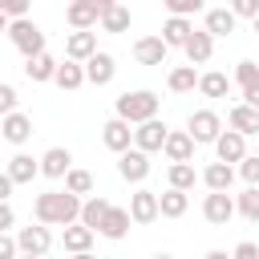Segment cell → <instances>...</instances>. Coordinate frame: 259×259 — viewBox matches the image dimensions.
<instances>
[{
  "instance_id": "cell-1",
  "label": "cell",
  "mask_w": 259,
  "mask_h": 259,
  "mask_svg": "<svg viewBox=\"0 0 259 259\" xmlns=\"http://www.w3.org/2000/svg\"><path fill=\"white\" fill-rule=\"evenodd\" d=\"M32 214L45 227H73L81 219V198L69 194V190H45V194H36Z\"/></svg>"
},
{
  "instance_id": "cell-2",
  "label": "cell",
  "mask_w": 259,
  "mask_h": 259,
  "mask_svg": "<svg viewBox=\"0 0 259 259\" xmlns=\"http://www.w3.org/2000/svg\"><path fill=\"white\" fill-rule=\"evenodd\" d=\"M158 93H150V89H138V93H121L117 97V117L121 121H130V125H142V121H150V117H158Z\"/></svg>"
},
{
  "instance_id": "cell-3",
  "label": "cell",
  "mask_w": 259,
  "mask_h": 259,
  "mask_svg": "<svg viewBox=\"0 0 259 259\" xmlns=\"http://www.w3.org/2000/svg\"><path fill=\"white\" fill-rule=\"evenodd\" d=\"M8 40H12V45H16L20 53H24V61H28V57H40V53H45V32H40V28H36V24L28 20V16H24V20H12V24H8Z\"/></svg>"
},
{
  "instance_id": "cell-4",
  "label": "cell",
  "mask_w": 259,
  "mask_h": 259,
  "mask_svg": "<svg viewBox=\"0 0 259 259\" xmlns=\"http://www.w3.org/2000/svg\"><path fill=\"white\" fill-rule=\"evenodd\" d=\"M235 214H239V210H235V198H231L227 190H210V194L202 198V219H206V223H214V227H227Z\"/></svg>"
},
{
  "instance_id": "cell-5",
  "label": "cell",
  "mask_w": 259,
  "mask_h": 259,
  "mask_svg": "<svg viewBox=\"0 0 259 259\" xmlns=\"http://www.w3.org/2000/svg\"><path fill=\"white\" fill-rule=\"evenodd\" d=\"M219 134H223V121H219L214 109H194L190 113V138H194V146L198 142H219Z\"/></svg>"
},
{
  "instance_id": "cell-6",
  "label": "cell",
  "mask_w": 259,
  "mask_h": 259,
  "mask_svg": "<svg viewBox=\"0 0 259 259\" xmlns=\"http://www.w3.org/2000/svg\"><path fill=\"white\" fill-rule=\"evenodd\" d=\"M117 174L125 178V182H146V174H150V154L146 150H125V154H117Z\"/></svg>"
},
{
  "instance_id": "cell-7",
  "label": "cell",
  "mask_w": 259,
  "mask_h": 259,
  "mask_svg": "<svg viewBox=\"0 0 259 259\" xmlns=\"http://www.w3.org/2000/svg\"><path fill=\"white\" fill-rule=\"evenodd\" d=\"M16 247H20V255H45V251L53 247V235H49L45 223H36V227H20V231H16Z\"/></svg>"
},
{
  "instance_id": "cell-8",
  "label": "cell",
  "mask_w": 259,
  "mask_h": 259,
  "mask_svg": "<svg viewBox=\"0 0 259 259\" xmlns=\"http://www.w3.org/2000/svg\"><path fill=\"white\" fill-rule=\"evenodd\" d=\"M101 142H105V150H113V154H125V150H130V142H134V130H130V121H121V117H109V121L101 125Z\"/></svg>"
},
{
  "instance_id": "cell-9",
  "label": "cell",
  "mask_w": 259,
  "mask_h": 259,
  "mask_svg": "<svg viewBox=\"0 0 259 259\" xmlns=\"http://www.w3.org/2000/svg\"><path fill=\"white\" fill-rule=\"evenodd\" d=\"M166 134H170V130H166L158 117H150V121H142V125L134 130V146H138V150H146V154H154V150H162V146H166Z\"/></svg>"
},
{
  "instance_id": "cell-10",
  "label": "cell",
  "mask_w": 259,
  "mask_h": 259,
  "mask_svg": "<svg viewBox=\"0 0 259 259\" xmlns=\"http://www.w3.org/2000/svg\"><path fill=\"white\" fill-rule=\"evenodd\" d=\"M214 154H219V162H243L247 158V138L239 134V130H223L219 134V142H214Z\"/></svg>"
},
{
  "instance_id": "cell-11",
  "label": "cell",
  "mask_w": 259,
  "mask_h": 259,
  "mask_svg": "<svg viewBox=\"0 0 259 259\" xmlns=\"http://www.w3.org/2000/svg\"><path fill=\"white\" fill-rule=\"evenodd\" d=\"M0 134H4V142H12V146H24L28 138H32V117L28 113H8V117H0Z\"/></svg>"
},
{
  "instance_id": "cell-12",
  "label": "cell",
  "mask_w": 259,
  "mask_h": 259,
  "mask_svg": "<svg viewBox=\"0 0 259 259\" xmlns=\"http://www.w3.org/2000/svg\"><path fill=\"white\" fill-rule=\"evenodd\" d=\"M182 53H186V61H190V65H206V61H210V53H214V36H210L206 28H194V32H190V40L182 45Z\"/></svg>"
},
{
  "instance_id": "cell-13",
  "label": "cell",
  "mask_w": 259,
  "mask_h": 259,
  "mask_svg": "<svg viewBox=\"0 0 259 259\" xmlns=\"http://www.w3.org/2000/svg\"><path fill=\"white\" fill-rule=\"evenodd\" d=\"M113 73H117V65H113V57H109V53H101V49L85 61V81H89V85H109V81H113Z\"/></svg>"
},
{
  "instance_id": "cell-14",
  "label": "cell",
  "mask_w": 259,
  "mask_h": 259,
  "mask_svg": "<svg viewBox=\"0 0 259 259\" xmlns=\"http://www.w3.org/2000/svg\"><path fill=\"white\" fill-rule=\"evenodd\" d=\"M162 154H166L170 162H190V158H194V138H190V130H170Z\"/></svg>"
},
{
  "instance_id": "cell-15",
  "label": "cell",
  "mask_w": 259,
  "mask_h": 259,
  "mask_svg": "<svg viewBox=\"0 0 259 259\" xmlns=\"http://www.w3.org/2000/svg\"><path fill=\"white\" fill-rule=\"evenodd\" d=\"M69 170H73V154H69L65 146H53V150L40 154V174H45V178H65Z\"/></svg>"
},
{
  "instance_id": "cell-16",
  "label": "cell",
  "mask_w": 259,
  "mask_h": 259,
  "mask_svg": "<svg viewBox=\"0 0 259 259\" xmlns=\"http://www.w3.org/2000/svg\"><path fill=\"white\" fill-rule=\"evenodd\" d=\"M93 53H97V32H89V28L85 32H69V40H65V57L69 61H81L85 65Z\"/></svg>"
},
{
  "instance_id": "cell-17",
  "label": "cell",
  "mask_w": 259,
  "mask_h": 259,
  "mask_svg": "<svg viewBox=\"0 0 259 259\" xmlns=\"http://www.w3.org/2000/svg\"><path fill=\"white\" fill-rule=\"evenodd\" d=\"M130 219H134L138 227L154 223V219H158V194H154V190H138V194L130 198Z\"/></svg>"
},
{
  "instance_id": "cell-18",
  "label": "cell",
  "mask_w": 259,
  "mask_h": 259,
  "mask_svg": "<svg viewBox=\"0 0 259 259\" xmlns=\"http://www.w3.org/2000/svg\"><path fill=\"white\" fill-rule=\"evenodd\" d=\"M166 40L162 36H142L138 45H134V57H138V65H166Z\"/></svg>"
},
{
  "instance_id": "cell-19",
  "label": "cell",
  "mask_w": 259,
  "mask_h": 259,
  "mask_svg": "<svg viewBox=\"0 0 259 259\" xmlns=\"http://www.w3.org/2000/svg\"><path fill=\"white\" fill-rule=\"evenodd\" d=\"M130 223H134V219H130V206H109V214L101 219L97 231H101L105 239H125V235H130Z\"/></svg>"
},
{
  "instance_id": "cell-20",
  "label": "cell",
  "mask_w": 259,
  "mask_h": 259,
  "mask_svg": "<svg viewBox=\"0 0 259 259\" xmlns=\"http://www.w3.org/2000/svg\"><path fill=\"white\" fill-rule=\"evenodd\" d=\"M65 16H69V24H73L77 32H85V28H93V24H101V12L93 8V0H73Z\"/></svg>"
},
{
  "instance_id": "cell-21",
  "label": "cell",
  "mask_w": 259,
  "mask_h": 259,
  "mask_svg": "<svg viewBox=\"0 0 259 259\" xmlns=\"http://www.w3.org/2000/svg\"><path fill=\"white\" fill-rule=\"evenodd\" d=\"M57 65H61V61H53L49 53L28 57V61H24V77H28V81H36V85H45V81H53V77H57Z\"/></svg>"
},
{
  "instance_id": "cell-22",
  "label": "cell",
  "mask_w": 259,
  "mask_h": 259,
  "mask_svg": "<svg viewBox=\"0 0 259 259\" xmlns=\"http://www.w3.org/2000/svg\"><path fill=\"white\" fill-rule=\"evenodd\" d=\"M227 125L239 130L243 138H251V134H259V109H251V105H235V109L227 113Z\"/></svg>"
},
{
  "instance_id": "cell-23",
  "label": "cell",
  "mask_w": 259,
  "mask_h": 259,
  "mask_svg": "<svg viewBox=\"0 0 259 259\" xmlns=\"http://www.w3.org/2000/svg\"><path fill=\"white\" fill-rule=\"evenodd\" d=\"M190 32H194V24H190L186 16H170V20L162 24V40H166V49H174V45L182 49V45L190 40Z\"/></svg>"
},
{
  "instance_id": "cell-24",
  "label": "cell",
  "mask_w": 259,
  "mask_h": 259,
  "mask_svg": "<svg viewBox=\"0 0 259 259\" xmlns=\"http://www.w3.org/2000/svg\"><path fill=\"white\" fill-rule=\"evenodd\" d=\"M40 174V158H32V154H16L12 162H8V178L20 186V182H32Z\"/></svg>"
},
{
  "instance_id": "cell-25",
  "label": "cell",
  "mask_w": 259,
  "mask_h": 259,
  "mask_svg": "<svg viewBox=\"0 0 259 259\" xmlns=\"http://www.w3.org/2000/svg\"><path fill=\"white\" fill-rule=\"evenodd\" d=\"M105 214H109V198L93 194V198H85V202H81V219H77V223H81V227H89V231H97Z\"/></svg>"
},
{
  "instance_id": "cell-26",
  "label": "cell",
  "mask_w": 259,
  "mask_h": 259,
  "mask_svg": "<svg viewBox=\"0 0 259 259\" xmlns=\"http://www.w3.org/2000/svg\"><path fill=\"white\" fill-rule=\"evenodd\" d=\"M186 206H190L186 190H174V186H170L166 194H158V214H166V219H182Z\"/></svg>"
},
{
  "instance_id": "cell-27",
  "label": "cell",
  "mask_w": 259,
  "mask_h": 259,
  "mask_svg": "<svg viewBox=\"0 0 259 259\" xmlns=\"http://www.w3.org/2000/svg\"><path fill=\"white\" fill-rule=\"evenodd\" d=\"M235 20H239V16H235L231 8H210V12H206V32H210V36H231V32H235Z\"/></svg>"
},
{
  "instance_id": "cell-28",
  "label": "cell",
  "mask_w": 259,
  "mask_h": 259,
  "mask_svg": "<svg viewBox=\"0 0 259 259\" xmlns=\"http://www.w3.org/2000/svg\"><path fill=\"white\" fill-rule=\"evenodd\" d=\"M53 81H57L61 89H81V85H85V65H81V61H61Z\"/></svg>"
},
{
  "instance_id": "cell-29",
  "label": "cell",
  "mask_w": 259,
  "mask_h": 259,
  "mask_svg": "<svg viewBox=\"0 0 259 259\" xmlns=\"http://www.w3.org/2000/svg\"><path fill=\"white\" fill-rule=\"evenodd\" d=\"M166 85H170V93H190V89H198V73H194V65H174L170 77H166Z\"/></svg>"
},
{
  "instance_id": "cell-30",
  "label": "cell",
  "mask_w": 259,
  "mask_h": 259,
  "mask_svg": "<svg viewBox=\"0 0 259 259\" xmlns=\"http://www.w3.org/2000/svg\"><path fill=\"white\" fill-rule=\"evenodd\" d=\"M202 182H206V190H231L235 170H231L227 162H210V166L202 170Z\"/></svg>"
},
{
  "instance_id": "cell-31",
  "label": "cell",
  "mask_w": 259,
  "mask_h": 259,
  "mask_svg": "<svg viewBox=\"0 0 259 259\" xmlns=\"http://www.w3.org/2000/svg\"><path fill=\"white\" fill-rule=\"evenodd\" d=\"M93 235H97V231H89V227H81V223H73V227H65V235H61V243H65V251H73V255H81V251H89V243H93Z\"/></svg>"
},
{
  "instance_id": "cell-32",
  "label": "cell",
  "mask_w": 259,
  "mask_h": 259,
  "mask_svg": "<svg viewBox=\"0 0 259 259\" xmlns=\"http://www.w3.org/2000/svg\"><path fill=\"white\" fill-rule=\"evenodd\" d=\"M166 178H170V186H174V190H190V186H194V182H198L202 174H198V170H194L190 162H170Z\"/></svg>"
},
{
  "instance_id": "cell-33",
  "label": "cell",
  "mask_w": 259,
  "mask_h": 259,
  "mask_svg": "<svg viewBox=\"0 0 259 259\" xmlns=\"http://www.w3.org/2000/svg\"><path fill=\"white\" fill-rule=\"evenodd\" d=\"M227 89H231V77L219 73V69L198 77V93H202V97H227Z\"/></svg>"
},
{
  "instance_id": "cell-34",
  "label": "cell",
  "mask_w": 259,
  "mask_h": 259,
  "mask_svg": "<svg viewBox=\"0 0 259 259\" xmlns=\"http://www.w3.org/2000/svg\"><path fill=\"white\" fill-rule=\"evenodd\" d=\"M235 210H239L247 223H259V186H247V190L235 198Z\"/></svg>"
},
{
  "instance_id": "cell-35",
  "label": "cell",
  "mask_w": 259,
  "mask_h": 259,
  "mask_svg": "<svg viewBox=\"0 0 259 259\" xmlns=\"http://www.w3.org/2000/svg\"><path fill=\"white\" fill-rule=\"evenodd\" d=\"M65 190H69V194H77V198H81V194H89V190H93V174L73 166V170L65 174Z\"/></svg>"
},
{
  "instance_id": "cell-36",
  "label": "cell",
  "mask_w": 259,
  "mask_h": 259,
  "mask_svg": "<svg viewBox=\"0 0 259 259\" xmlns=\"http://www.w3.org/2000/svg\"><path fill=\"white\" fill-rule=\"evenodd\" d=\"M101 28H105V32H125V28H130V8H125V4L109 8V12L101 16Z\"/></svg>"
},
{
  "instance_id": "cell-37",
  "label": "cell",
  "mask_w": 259,
  "mask_h": 259,
  "mask_svg": "<svg viewBox=\"0 0 259 259\" xmlns=\"http://www.w3.org/2000/svg\"><path fill=\"white\" fill-rule=\"evenodd\" d=\"M235 81H239L243 89L255 85V81H259V65H255V61H239V65H235Z\"/></svg>"
},
{
  "instance_id": "cell-38",
  "label": "cell",
  "mask_w": 259,
  "mask_h": 259,
  "mask_svg": "<svg viewBox=\"0 0 259 259\" xmlns=\"http://www.w3.org/2000/svg\"><path fill=\"white\" fill-rule=\"evenodd\" d=\"M239 174H243V182H247V186H259V158H255V154H247V158L239 162Z\"/></svg>"
},
{
  "instance_id": "cell-39",
  "label": "cell",
  "mask_w": 259,
  "mask_h": 259,
  "mask_svg": "<svg viewBox=\"0 0 259 259\" xmlns=\"http://www.w3.org/2000/svg\"><path fill=\"white\" fill-rule=\"evenodd\" d=\"M162 4L170 8V16H190V12L202 8V0H162Z\"/></svg>"
},
{
  "instance_id": "cell-40",
  "label": "cell",
  "mask_w": 259,
  "mask_h": 259,
  "mask_svg": "<svg viewBox=\"0 0 259 259\" xmlns=\"http://www.w3.org/2000/svg\"><path fill=\"white\" fill-rule=\"evenodd\" d=\"M0 12L8 20H24L28 16V0H0Z\"/></svg>"
},
{
  "instance_id": "cell-41",
  "label": "cell",
  "mask_w": 259,
  "mask_h": 259,
  "mask_svg": "<svg viewBox=\"0 0 259 259\" xmlns=\"http://www.w3.org/2000/svg\"><path fill=\"white\" fill-rule=\"evenodd\" d=\"M16 89L12 85H0V117H8V113H16Z\"/></svg>"
},
{
  "instance_id": "cell-42",
  "label": "cell",
  "mask_w": 259,
  "mask_h": 259,
  "mask_svg": "<svg viewBox=\"0 0 259 259\" xmlns=\"http://www.w3.org/2000/svg\"><path fill=\"white\" fill-rule=\"evenodd\" d=\"M231 12H235V16L255 20V16H259V0H231Z\"/></svg>"
},
{
  "instance_id": "cell-43",
  "label": "cell",
  "mask_w": 259,
  "mask_h": 259,
  "mask_svg": "<svg viewBox=\"0 0 259 259\" xmlns=\"http://www.w3.org/2000/svg\"><path fill=\"white\" fill-rule=\"evenodd\" d=\"M231 259H259V247H255L251 239H243V243L231 251Z\"/></svg>"
},
{
  "instance_id": "cell-44",
  "label": "cell",
  "mask_w": 259,
  "mask_h": 259,
  "mask_svg": "<svg viewBox=\"0 0 259 259\" xmlns=\"http://www.w3.org/2000/svg\"><path fill=\"white\" fill-rule=\"evenodd\" d=\"M16 255H20L16 239H12V235H0V259H16Z\"/></svg>"
},
{
  "instance_id": "cell-45",
  "label": "cell",
  "mask_w": 259,
  "mask_h": 259,
  "mask_svg": "<svg viewBox=\"0 0 259 259\" xmlns=\"http://www.w3.org/2000/svg\"><path fill=\"white\" fill-rule=\"evenodd\" d=\"M16 223V214H12V206L8 202H0V235H8V227Z\"/></svg>"
},
{
  "instance_id": "cell-46",
  "label": "cell",
  "mask_w": 259,
  "mask_h": 259,
  "mask_svg": "<svg viewBox=\"0 0 259 259\" xmlns=\"http://www.w3.org/2000/svg\"><path fill=\"white\" fill-rule=\"evenodd\" d=\"M243 105H251V109H259V81L243 89Z\"/></svg>"
},
{
  "instance_id": "cell-47",
  "label": "cell",
  "mask_w": 259,
  "mask_h": 259,
  "mask_svg": "<svg viewBox=\"0 0 259 259\" xmlns=\"http://www.w3.org/2000/svg\"><path fill=\"white\" fill-rule=\"evenodd\" d=\"M12 186H16V182H12V178H8V170H4V174H0V202H8Z\"/></svg>"
},
{
  "instance_id": "cell-48",
  "label": "cell",
  "mask_w": 259,
  "mask_h": 259,
  "mask_svg": "<svg viewBox=\"0 0 259 259\" xmlns=\"http://www.w3.org/2000/svg\"><path fill=\"white\" fill-rule=\"evenodd\" d=\"M93 8H97V12H101V16H105V12H109V8H117V0H93Z\"/></svg>"
},
{
  "instance_id": "cell-49",
  "label": "cell",
  "mask_w": 259,
  "mask_h": 259,
  "mask_svg": "<svg viewBox=\"0 0 259 259\" xmlns=\"http://www.w3.org/2000/svg\"><path fill=\"white\" fill-rule=\"evenodd\" d=\"M202 259H231V255H227V251H206Z\"/></svg>"
},
{
  "instance_id": "cell-50",
  "label": "cell",
  "mask_w": 259,
  "mask_h": 259,
  "mask_svg": "<svg viewBox=\"0 0 259 259\" xmlns=\"http://www.w3.org/2000/svg\"><path fill=\"white\" fill-rule=\"evenodd\" d=\"M8 24H12V20H8L4 12H0V32H8Z\"/></svg>"
},
{
  "instance_id": "cell-51",
  "label": "cell",
  "mask_w": 259,
  "mask_h": 259,
  "mask_svg": "<svg viewBox=\"0 0 259 259\" xmlns=\"http://www.w3.org/2000/svg\"><path fill=\"white\" fill-rule=\"evenodd\" d=\"M73 259H97V255H93V251H81V255H73Z\"/></svg>"
},
{
  "instance_id": "cell-52",
  "label": "cell",
  "mask_w": 259,
  "mask_h": 259,
  "mask_svg": "<svg viewBox=\"0 0 259 259\" xmlns=\"http://www.w3.org/2000/svg\"><path fill=\"white\" fill-rule=\"evenodd\" d=\"M154 259H174V255H166V251H158V255H154Z\"/></svg>"
},
{
  "instance_id": "cell-53",
  "label": "cell",
  "mask_w": 259,
  "mask_h": 259,
  "mask_svg": "<svg viewBox=\"0 0 259 259\" xmlns=\"http://www.w3.org/2000/svg\"><path fill=\"white\" fill-rule=\"evenodd\" d=\"M20 259H45V255H20Z\"/></svg>"
},
{
  "instance_id": "cell-54",
  "label": "cell",
  "mask_w": 259,
  "mask_h": 259,
  "mask_svg": "<svg viewBox=\"0 0 259 259\" xmlns=\"http://www.w3.org/2000/svg\"><path fill=\"white\" fill-rule=\"evenodd\" d=\"M251 24H255V32H259V16H255V20H251Z\"/></svg>"
},
{
  "instance_id": "cell-55",
  "label": "cell",
  "mask_w": 259,
  "mask_h": 259,
  "mask_svg": "<svg viewBox=\"0 0 259 259\" xmlns=\"http://www.w3.org/2000/svg\"><path fill=\"white\" fill-rule=\"evenodd\" d=\"M69 4H73V0H69Z\"/></svg>"
}]
</instances>
